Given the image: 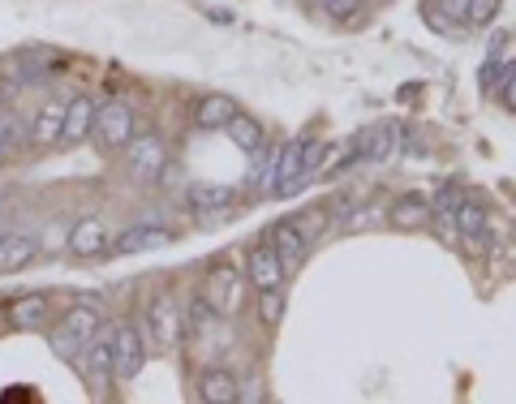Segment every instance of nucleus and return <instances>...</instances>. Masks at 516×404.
Segmentation results:
<instances>
[{
    "mask_svg": "<svg viewBox=\"0 0 516 404\" xmlns=\"http://www.w3.org/2000/svg\"><path fill=\"white\" fill-rule=\"evenodd\" d=\"M99 336V310L95 306H78L69 310L52 331V353L56 357H82V349Z\"/></svg>",
    "mask_w": 516,
    "mask_h": 404,
    "instance_id": "nucleus-1",
    "label": "nucleus"
},
{
    "mask_svg": "<svg viewBox=\"0 0 516 404\" xmlns=\"http://www.w3.org/2000/svg\"><path fill=\"white\" fill-rule=\"evenodd\" d=\"M147 331H151V344L155 349H177L181 344V331H185V319H181V306L172 293H160L147 306Z\"/></svg>",
    "mask_w": 516,
    "mask_h": 404,
    "instance_id": "nucleus-2",
    "label": "nucleus"
},
{
    "mask_svg": "<svg viewBox=\"0 0 516 404\" xmlns=\"http://www.w3.org/2000/svg\"><path fill=\"white\" fill-rule=\"evenodd\" d=\"M125 164H129V172H134L138 181H155L164 172V164H168V155H164V142L155 138V134H142V138H129L125 142Z\"/></svg>",
    "mask_w": 516,
    "mask_h": 404,
    "instance_id": "nucleus-3",
    "label": "nucleus"
},
{
    "mask_svg": "<svg viewBox=\"0 0 516 404\" xmlns=\"http://www.w3.org/2000/svg\"><path fill=\"white\" fill-rule=\"evenodd\" d=\"M95 138L104 142L108 151H121L129 138H134V108L129 104H104L95 112Z\"/></svg>",
    "mask_w": 516,
    "mask_h": 404,
    "instance_id": "nucleus-4",
    "label": "nucleus"
},
{
    "mask_svg": "<svg viewBox=\"0 0 516 404\" xmlns=\"http://www.w3.org/2000/svg\"><path fill=\"white\" fill-rule=\"evenodd\" d=\"M396 142H400V125L396 121H379V125H370V129H362V134L353 138V160L379 164V160H387V155L396 151Z\"/></svg>",
    "mask_w": 516,
    "mask_h": 404,
    "instance_id": "nucleus-5",
    "label": "nucleus"
},
{
    "mask_svg": "<svg viewBox=\"0 0 516 404\" xmlns=\"http://www.w3.org/2000/svg\"><path fill=\"white\" fill-rule=\"evenodd\" d=\"M112 362H117V379L121 383L138 379V370L147 366V344H142L138 327H121L117 336H112Z\"/></svg>",
    "mask_w": 516,
    "mask_h": 404,
    "instance_id": "nucleus-6",
    "label": "nucleus"
},
{
    "mask_svg": "<svg viewBox=\"0 0 516 404\" xmlns=\"http://www.w3.org/2000/svg\"><path fill=\"white\" fill-rule=\"evenodd\" d=\"M203 301H207L215 314H220V319H224V314H237L241 310V276H237L233 267H215L211 276H207Z\"/></svg>",
    "mask_w": 516,
    "mask_h": 404,
    "instance_id": "nucleus-7",
    "label": "nucleus"
},
{
    "mask_svg": "<svg viewBox=\"0 0 516 404\" xmlns=\"http://www.w3.org/2000/svg\"><path fill=\"white\" fill-rule=\"evenodd\" d=\"M246 271H250V284L254 288H276L284 284V263H280V254H276V245L267 241H258L254 250L246 254Z\"/></svg>",
    "mask_w": 516,
    "mask_h": 404,
    "instance_id": "nucleus-8",
    "label": "nucleus"
},
{
    "mask_svg": "<svg viewBox=\"0 0 516 404\" xmlns=\"http://www.w3.org/2000/svg\"><path fill=\"white\" fill-rule=\"evenodd\" d=\"M82 370L86 379H91L95 387H108L112 379H117V362H112V336H95L91 344L82 349Z\"/></svg>",
    "mask_w": 516,
    "mask_h": 404,
    "instance_id": "nucleus-9",
    "label": "nucleus"
},
{
    "mask_svg": "<svg viewBox=\"0 0 516 404\" xmlns=\"http://www.w3.org/2000/svg\"><path fill=\"white\" fill-rule=\"evenodd\" d=\"M95 112H99V104H95V99H86V95L65 108V125H61V142H65V147H78V142H86L95 134Z\"/></svg>",
    "mask_w": 516,
    "mask_h": 404,
    "instance_id": "nucleus-10",
    "label": "nucleus"
},
{
    "mask_svg": "<svg viewBox=\"0 0 516 404\" xmlns=\"http://www.w3.org/2000/svg\"><path fill=\"white\" fill-rule=\"evenodd\" d=\"M452 228L461 233V241H465V245H482V241H486V233H491V220H486L482 202L461 198V202H456V211H452Z\"/></svg>",
    "mask_w": 516,
    "mask_h": 404,
    "instance_id": "nucleus-11",
    "label": "nucleus"
},
{
    "mask_svg": "<svg viewBox=\"0 0 516 404\" xmlns=\"http://www.w3.org/2000/svg\"><path fill=\"white\" fill-rule=\"evenodd\" d=\"M168 241H172L168 228L134 224V228H125V233L112 241V254H147V250H160V245H168Z\"/></svg>",
    "mask_w": 516,
    "mask_h": 404,
    "instance_id": "nucleus-12",
    "label": "nucleus"
},
{
    "mask_svg": "<svg viewBox=\"0 0 516 404\" xmlns=\"http://www.w3.org/2000/svg\"><path fill=\"white\" fill-rule=\"evenodd\" d=\"M108 250V233H104V220H95V215H86L69 228V254L78 258H91V254H104Z\"/></svg>",
    "mask_w": 516,
    "mask_h": 404,
    "instance_id": "nucleus-13",
    "label": "nucleus"
},
{
    "mask_svg": "<svg viewBox=\"0 0 516 404\" xmlns=\"http://www.w3.org/2000/svg\"><path fill=\"white\" fill-rule=\"evenodd\" d=\"M271 245H276L284 271H297L306 263V233H301L297 224H276L271 228Z\"/></svg>",
    "mask_w": 516,
    "mask_h": 404,
    "instance_id": "nucleus-14",
    "label": "nucleus"
},
{
    "mask_svg": "<svg viewBox=\"0 0 516 404\" xmlns=\"http://www.w3.org/2000/svg\"><path fill=\"white\" fill-rule=\"evenodd\" d=\"M48 310H52L48 293H26V297H18L9 306V323L22 327V331H35V327L48 323Z\"/></svg>",
    "mask_w": 516,
    "mask_h": 404,
    "instance_id": "nucleus-15",
    "label": "nucleus"
},
{
    "mask_svg": "<svg viewBox=\"0 0 516 404\" xmlns=\"http://www.w3.org/2000/svg\"><path fill=\"white\" fill-rule=\"evenodd\" d=\"M39 254L35 237H0V276H13V271L31 267Z\"/></svg>",
    "mask_w": 516,
    "mask_h": 404,
    "instance_id": "nucleus-16",
    "label": "nucleus"
},
{
    "mask_svg": "<svg viewBox=\"0 0 516 404\" xmlns=\"http://www.w3.org/2000/svg\"><path fill=\"white\" fill-rule=\"evenodd\" d=\"M237 198L233 185H215V181H198L185 190V202H190L194 211H203V215H215L220 207H228V202Z\"/></svg>",
    "mask_w": 516,
    "mask_h": 404,
    "instance_id": "nucleus-17",
    "label": "nucleus"
},
{
    "mask_svg": "<svg viewBox=\"0 0 516 404\" xmlns=\"http://www.w3.org/2000/svg\"><path fill=\"white\" fill-rule=\"evenodd\" d=\"M198 400L207 404H237L241 400V383L228 370H211L203 383H198Z\"/></svg>",
    "mask_w": 516,
    "mask_h": 404,
    "instance_id": "nucleus-18",
    "label": "nucleus"
},
{
    "mask_svg": "<svg viewBox=\"0 0 516 404\" xmlns=\"http://www.w3.org/2000/svg\"><path fill=\"white\" fill-rule=\"evenodd\" d=\"M461 198H465V185L461 181H448L439 190V198L430 202V220H435L439 233H448V237L456 233V228H452V211H456V202H461Z\"/></svg>",
    "mask_w": 516,
    "mask_h": 404,
    "instance_id": "nucleus-19",
    "label": "nucleus"
},
{
    "mask_svg": "<svg viewBox=\"0 0 516 404\" xmlns=\"http://www.w3.org/2000/svg\"><path fill=\"white\" fill-rule=\"evenodd\" d=\"M61 125H65V104H56V99H48L39 112H35V125H31V138L35 142H61Z\"/></svg>",
    "mask_w": 516,
    "mask_h": 404,
    "instance_id": "nucleus-20",
    "label": "nucleus"
},
{
    "mask_svg": "<svg viewBox=\"0 0 516 404\" xmlns=\"http://www.w3.org/2000/svg\"><path fill=\"white\" fill-rule=\"evenodd\" d=\"M233 112H237V104L228 95H207L203 104H198V129H224L228 121H233Z\"/></svg>",
    "mask_w": 516,
    "mask_h": 404,
    "instance_id": "nucleus-21",
    "label": "nucleus"
},
{
    "mask_svg": "<svg viewBox=\"0 0 516 404\" xmlns=\"http://www.w3.org/2000/svg\"><path fill=\"white\" fill-rule=\"evenodd\" d=\"M430 220V202L422 194H405V198H396V207H392V224L400 228H422Z\"/></svg>",
    "mask_w": 516,
    "mask_h": 404,
    "instance_id": "nucleus-22",
    "label": "nucleus"
},
{
    "mask_svg": "<svg viewBox=\"0 0 516 404\" xmlns=\"http://www.w3.org/2000/svg\"><path fill=\"white\" fill-rule=\"evenodd\" d=\"M224 129H228V138H233L241 151L254 155L258 147H263V125H258L254 117H241V112H233V121H228Z\"/></svg>",
    "mask_w": 516,
    "mask_h": 404,
    "instance_id": "nucleus-23",
    "label": "nucleus"
},
{
    "mask_svg": "<svg viewBox=\"0 0 516 404\" xmlns=\"http://www.w3.org/2000/svg\"><path fill=\"white\" fill-rule=\"evenodd\" d=\"M31 138V129H26V121H22V112H5L0 117V142H5V151H13V147H22V142Z\"/></svg>",
    "mask_w": 516,
    "mask_h": 404,
    "instance_id": "nucleus-24",
    "label": "nucleus"
},
{
    "mask_svg": "<svg viewBox=\"0 0 516 404\" xmlns=\"http://www.w3.org/2000/svg\"><path fill=\"white\" fill-rule=\"evenodd\" d=\"M258 310H263L267 323H280L284 319V288H258Z\"/></svg>",
    "mask_w": 516,
    "mask_h": 404,
    "instance_id": "nucleus-25",
    "label": "nucleus"
},
{
    "mask_svg": "<svg viewBox=\"0 0 516 404\" xmlns=\"http://www.w3.org/2000/svg\"><path fill=\"white\" fill-rule=\"evenodd\" d=\"M504 9V0H469V18H465V26H491L495 22V13Z\"/></svg>",
    "mask_w": 516,
    "mask_h": 404,
    "instance_id": "nucleus-26",
    "label": "nucleus"
},
{
    "mask_svg": "<svg viewBox=\"0 0 516 404\" xmlns=\"http://www.w3.org/2000/svg\"><path fill=\"white\" fill-rule=\"evenodd\" d=\"M310 5H319L323 13H332V18H340V22H353L357 9H362V0H310Z\"/></svg>",
    "mask_w": 516,
    "mask_h": 404,
    "instance_id": "nucleus-27",
    "label": "nucleus"
},
{
    "mask_svg": "<svg viewBox=\"0 0 516 404\" xmlns=\"http://www.w3.org/2000/svg\"><path fill=\"white\" fill-rule=\"evenodd\" d=\"M499 95H504V108L516 112V65H508L504 74H499Z\"/></svg>",
    "mask_w": 516,
    "mask_h": 404,
    "instance_id": "nucleus-28",
    "label": "nucleus"
},
{
    "mask_svg": "<svg viewBox=\"0 0 516 404\" xmlns=\"http://www.w3.org/2000/svg\"><path fill=\"white\" fill-rule=\"evenodd\" d=\"M5 155H9V151H5V142H0V160H5Z\"/></svg>",
    "mask_w": 516,
    "mask_h": 404,
    "instance_id": "nucleus-29",
    "label": "nucleus"
}]
</instances>
